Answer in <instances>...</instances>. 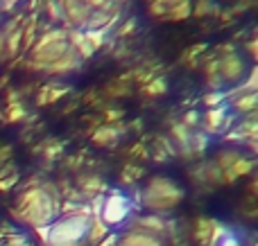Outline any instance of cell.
Masks as SVG:
<instances>
[{
  "label": "cell",
  "mask_w": 258,
  "mask_h": 246,
  "mask_svg": "<svg viewBox=\"0 0 258 246\" xmlns=\"http://www.w3.org/2000/svg\"><path fill=\"white\" fill-rule=\"evenodd\" d=\"M0 246H32V242L21 233H9V235H5Z\"/></svg>",
  "instance_id": "obj_15"
},
{
  "label": "cell",
  "mask_w": 258,
  "mask_h": 246,
  "mask_svg": "<svg viewBox=\"0 0 258 246\" xmlns=\"http://www.w3.org/2000/svg\"><path fill=\"white\" fill-rule=\"evenodd\" d=\"M80 54L73 50L66 27H50L36 36L34 45L27 50L25 68L43 75H68L82 66Z\"/></svg>",
  "instance_id": "obj_1"
},
{
  "label": "cell",
  "mask_w": 258,
  "mask_h": 246,
  "mask_svg": "<svg viewBox=\"0 0 258 246\" xmlns=\"http://www.w3.org/2000/svg\"><path fill=\"white\" fill-rule=\"evenodd\" d=\"M7 61V54H5V34L3 30H0V63Z\"/></svg>",
  "instance_id": "obj_18"
},
{
  "label": "cell",
  "mask_w": 258,
  "mask_h": 246,
  "mask_svg": "<svg viewBox=\"0 0 258 246\" xmlns=\"http://www.w3.org/2000/svg\"><path fill=\"white\" fill-rule=\"evenodd\" d=\"M61 212V197L52 183L27 185L16 201V217L30 226H50Z\"/></svg>",
  "instance_id": "obj_2"
},
{
  "label": "cell",
  "mask_w": 258,
  "mask_h": 246,
  "mask_svg": "<svg viewBox=\"0 0 258 246\" xmlns=\"http://www.w3.org/2000/svg\"><path fill=\"white\" fill-rule=\"evenodd\" d=\"M120 136H122L120 127L104 125V127H100L93 136H91V140H93L95 145H100V147H111V145L118 143V138H120Z\"/></svg>",
  "instance_id": "obj_10"
},
{
  "label": "cell",
  "mask_w": 258,
  "mask_h": 246,
  "mask_svg": "<svg viewBox=\"0 0 258 246\" xmlns=\"http://www.w3.org/2000/svg\"><path fill=\"white\" fill-rule=\"evenodd\" d=\"M183 197H186V190L174 179L163 176V174L150 176L141 190V203L147 210L154 212V215H159V212H172L174 208H179Z\"/></svg>",
  "instance_id": "obj_5"
},
{
  "label": "cell",
  "mask_w": 258,
  "mask_h": 246,
  "mask_svg": "<svg viewBox=\"0 0 258 246\" xmlns=\"http://www.w3.org/2000/svg\"><path fill=\"white\" fill-rule=\"evenodd\" d=\"M206 108H213V106H222V104L229 102V90H209V93L202 97Z\"/></svg>",
  "instance_id": "obj_12"
},
{
  "label": "cell",
  "mask_w": 258,
  "mask_h": 246,
  "mask_svg": "<svg viewBox=\"0 0 258 246\" xmlns=\"http://www.w3.org/2000/svg\"><path fill=\"white\" fill-rule=\"evenodd\" d=\"M251 66L240 57L233 45L218 48V57H211L204 66L206 86L211 90H231L245 81Z\"/></svg>",
  "instance_id": "obj_3"
},
{
  "label": "cell",
  "mask_w": 258,
  "mask_h": 246,
  "mask_svg": "<svg viewBox=\"0 0 258 246\" xmlns=\"http://www.w3.org/2000/svg\"><path fill=\"white\" fill-rule=\"evenodd\" d=\"M18 3H21V0H0V14L3 12H14Z\"/></svg>",
  "instance_id": "obj_17"
},
{
  "label": "cell",
  "mask_w": 258,
  "mask_h": 246,
  "mask_svg": "<svg viewBox=\"0 0 258 246\" xmlns=\"http://www.w3.org/2000/svg\"><path fill=\"white\" fill-rule=\"evenodd\" d=\"M98 217L104 221V226H125L132 219V201L120 192H109L107 197H102L100 203Z\"/></svg>",
  "instance_id": "obj_6"
},
{
  "label": "cell",
  "mask_w": 258,
  "mask_h": 246,
  "mask_svg": "<svg viewBox=\"0 0 258 246\" xmlns=\"http://www.w3.org/2000/svg\"><path fill=\"white\" fill-rule=\"evenodd\" d=\"M215 12H218V5L213 0H197V5H192V16H206Z\"/></svg>",
  "instance_id": "obj_14"
},
{
  "label": "cell",
  "mask_w": 258,
  "mask_h": 246,
  "mask_svg": "<svg viewBox=\"0 0 258 246\" xmlns=\"http://www.w3.org/2000/svg\"><path fill=\"white\" fill-rule=\"evenodd\" d=\"M192 181H197V185H211V188H218V185L224 183V176L222 172L218 170L213 161H206V163H200L195 170L190 172Z\"/></svg>",
  "instance_id": "obj_9"
},
{
  "label": "cell",
  "mask_w": 258,
  "mask_h": 246,
  "mask_svg": "<svg viewBox=\"0 0 258 246\" xmlns=\"http://www.w3.org/2000/svg\"><path fill=\"white\" fill-rule=\"evenodd\" d=\"M25 106H23V102L18 99V102H12V104H7V108H5V120L7 122H18V120H23L25 117Z\"/></svg>",
  "instance_id": "obj_13"
},
{
  "label": "cell",
  "mask_w": 258,
  "mask_h": 246,
  "mask_svg": "<svg viewBox=\"0 0 258 246\" xmlns=\"http://www.w3.org/2000/svg\"><path fill=\"white\" fill-rule=\"evenodd\" d=\"M181 125L186 127V129H195V127L200 125V113H197V111H188V113H183Z\"/></svg>",
  "instance_id": "obj_16"
},
{
  "label": "cell",
  "mask_w": 258,
  "mask_h": 246,
  "mask_svg": "<svg viewBox=\"0 0 258 246\" xmlns=\"http://www.w3.org/2000/svg\"><path fill=\"white\" fill-rule=\"evenodd\" d=\"M236 122V115L229 113V106L222 104V106H213L206 108L204 115H200V127L204 136H215V134H224L229 131Z\"/></svg>",
  "instance_id": "obj_8"
},
{
  "label": "cell",
  "mask_w": 258,
  "mask_h": 246,
  "mask_svg": "<svg viewBox=\"0 0 258 246\" xmlns=\"http://www.w3.org/2000/svg\"><path fill=\"white\" fill-rule=\"evenodd\" d=\"M165 90H168V84H165L163 77H152V79L145 84L143 93H145L147 97H161Z\"/></svg>",
  "instance_id": "obj_11"
},
{
  "label": "cell",
  "mask_w": 258,
  "mask_h": 246,
  "mask_svg": "<svg viewBox=\"0 0 258 246\" xmlns=\"http://www.w3.org/2000/svg\"><path fill=\"white\" fill-rule=\"evenodd\" d=\"M147 14L161 23H181L192 16V0H150Z\"/></svg>",
  "instance_id": "obj_7"
},
{
  "label": "cell",
  "mask_w": 258,
  "mask_h": 246,
  "mask_svg": "<svg viewBox=\"0 0 258 246\" xmlns=\"http://www.w3.org/2000/svg\"><path fill=\"white\" fill-rule=\"evenodd\" d=\"M91 206H77V210H66L63 217H57L45 230L48 246H91L89 244V224Z\"/></svg>",
  "instance_id": "obj_4"
}]
</instances>
